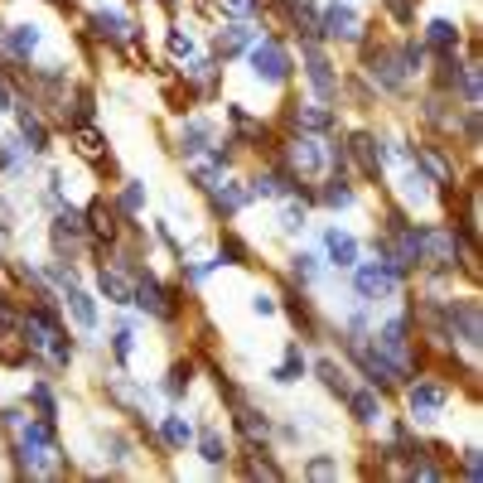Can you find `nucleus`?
I'll return each instance as SVG.
<instances>
[{
	"instance_id": "obj_19",
	"label": "nucleus",
	"mask_w": 483,
	"mask_h": 483,
	"mask_svg": "<svg viewBox=\"0 0 483 483\" xmlns=\"http://www.w3.org/2000/svg\"><path fill=\"white\" fill-rule=\"evenodd\" d=\"M309 204H315L319 213H329V218H344V213H353L363 204L358 184H353V175H319L315 179V194H309Z\"/></svg>"
},
{
	"instance_id": "obj_16",
	"label": "nucleus",
	"mask_w": 483,
	"mask_h": 483,
	"mask_svg": "<svg viewBox=\"0 0 483 483\" xmlns=\"http://www.w3.org/2000/svg\"><path fill=\"white\" fill-rule=\"evenodd\" d=\"M218 121L208 117V111H184L175 121V131H169V150L179 155V160H194V155H204L213 140H218Z\"/></svg>"
},
{
	"instance_id": "obj_35",
	"label": "nucleus",
	"mask_w": 483,
	"mask_h": 483,
	"mask_svg": "<svg viewBox=\"0 0 483 483\" xmlns=\"http://www.w3.org/2000/svg\"><path fill=\"white\" fill-rule=\"evenodd\" d=\"M146 179H131V175H121L117 179V194H111V204H117V213L126 218V227L140 223V213H146Z\"/></svg>"
},
{
	"instance_id": "obj_39",
	"label": "nucleus",
	"mask_w": 483,
	"mask_h": 483,
	"mask_svg": "<svg viewBox=\"0 0 483 483\" xmlns=\"http://www.w3.org/2000/svg\"><path fill=\"white\" fill-rule=\"evenodd\" d=\"M107 353H111L117 367H131V358H136V319H121L117 329L107 334Z\"/></svg>"
},
{
	"instance_id": "obj_3",
	"label": "nucleus",
	"mask_w": 483,
	"mask_h": 483,
	"mask_svg": "<svg viewBox=\"0 0 483 483\" xmlns=\"http://www.w3.org/2000/svg\"><path fill=\"white\" fill-rule=\"evenodd\" d=\"M276 315L290 324V334L300 338V344H324V334H329V319L319 315L315 295H309L305 286H295V280L280 276V290H276Z\"/></svg>"
},
{
	"instance_id": "obj_2",
	"label": "nucleus",
	"mask_w": 483,
	"mask_h": 483,
	"mask_svg": "<svg viewBox=\"0 0 483 483\" xmlns=\"http://www.w3.org/2000/svg\"><path fill=\"white\" fill-rule=\"evenodd\" d=\"M396 396H402V411H406V421L416 425H435L445 411L454 406V396H459V387L445 377V373H435V367H421V373H411L402 387H396Z\"/></svg>"
},
{
	"instance_id": "obj_10",
	"label": "nucleus",
	"mask_w": 483,
	"mask_h": 483,
	"mask_svg": "<svg viewBox=\"0 0 483 483\" xmlns=\"http://www.w3.org/2000/svg\"><path fill=\"white\" fill-rule=\"evenodd\" d=\"M82 223H88V247H92V257L102 261L111 247L126 237V218L117 213V204H111L107 194H97L88 208H82Z\"/></svg>"
},
{
	"instance_id": "obj_51",
	"label": "nucleus",
	"mask_w": 483,
	"mask_h": 483,
	"mask_svg": "<svg viewBox=\"0 0 483 483\" xmlns=\"http://www.w3.org/2000/svg\"><path fill=\"white\" fill-rule=\"evenodd\" d=\"M0 271H5V247H0Z\"/></svg>"
},
{
	"instance_id": "obj_22",
	"label": "nucleus",
	"mask_w": 483,
	"mask_h": 483,
	"mask_svg": "<svg viewBox=\"0 0 483 483\" xmlns=\"http://www.w3.org/2000/svg\"><path fill=\"white\" fill-rule=\"evenodd\" d=\"M102 396H107V406L117 411V416H150V387L146 382H136L126 367H117L107 382H102Z\"/></svg>"
},
{
	"instance_id": "obj_11",
	"label": "nucleus",
	"mask_w": 483,
	"mask_h": 483,
	"mask_svg": "<svg viewBox=\"0 0 483 483\" xmlns=\"http://www.w3.org/2000/svg\"><path fill=\"white\" fill-rule=\"evenodd\" d=\"M382 189H387V198H396L411 218H431V213H440V189L421 175L416 165H402L396 184H382Z\"/></svg>"
},
{
	"instance_id": "obj_46",
	"label": "nucleus",
	"mask_w": 483,
	"mask_h": 483,
	"mask_svg": "<svg viewBox=\"0 0 483 483\" xmlns=\"http://www.w3.org/2000/svg\"><path fill=\"white\" fill-rule=\"evenodd\" d=\"M213 15H223V20H251V15H257V5H251V0H213Z\"/></svg>"
},
{
	"instance_id": "obj_15",
	"label": "nucleus",
	"mask_w": 483,
	"mask_h": 483,
	"mask_svg": "<svg viewBox=\"0 0 483 483\" xmlns=\"http://www.w3.org/2000/svg\"><path fill=\"white\" fill-rule=\"evenodd\" d=\"M227 474L280 483V478H290V464L280 459L276 445H232V469H227Z\"/></svg>"
},
{
	"instance_id": "obj_47",
	"label": "nucleus",
	"mask_w": 483,
	"mask_h": 483,
	"mask_svg": "<svg viewBox=\"0 0 483 483\" xmlns=\"http://www.w3.org/2000/svg\"><path fill=\"white\" fill-rule=\"evenodd\" d=\"M251 315H257V319H276V295L271 290H251Z\"/></svg>"
},
{
	"instance_id": "obj_50",
	"label": "nucleus",
	"mask_w": 483,
	"mask_h": 483,
	"mask_svg": "<svg viewBox=\"0 0 483 483\" xmlns=\"http://www.w3.org/2000/svg\"><path fill=\"white\" fill-rule=\"evenodd\" d=\"M150 5H165V10H175V0H150Z\"/></svg>"
},
{
	"instance_id": "obj_32",
	"label": "nucleus",
	"mask_w": 483,
	"mask_h": 483,
	"mask_svg": "<svg viewBox=\"0 0 483 483\" xmlns=\"http://www.w3.org/2000/svg\"><path fill=\"white\" fill-rule=\"evenodd\" d=\"M266 377H271L276 387H295V382L309 377V353H305L300 338H286V348H280V363H276Z\"/></svg>"
},
{
	"instance_id": "obj_36",
	"label": "nucleus",
	"mask_w": 483,
	"mask_h": 483,
	"mask_svg": "<svg viewBox=\"0 0 483 483\" xmlns=\"http://www.w3.org/2000/svg\"><path fill=\"white\" fill-rule=\"evenodd\" d=\"M136 454H140L136 431H107V435H102V459H107V464L131 469V464H136ZM117 469H111V474H117Z\"/></svg>"
},
{
	"instance_id": "obj_28",
	"label": "nucleus",
	"mask_w": 483,
	"mask_h": 483,
	"mask_svg": "<svg viewBox=\"0 0 483 483\" xmlns=\"http://www.w3.org/2000/svg\"><path fill=\"white\" fill-rule=\"evenodd\" d=\"M97 295H102L107 305H131V295H136V276L131 271H121L117 261H97Z\"/></svg>"
},
{
	"instance_id": "obj_31",
	"label": "nucleus",
	"mask_w": 483,
	"mask_h": 483,
	"mask_svg": "<svg viewBox=\"0 0 483 483\" xmlns=\"http://www.w3.org/2000/svg\"><path fill=\"white\" fill-rule=\"evenodd\" d=\"M59 305H63V315L73 319L82 334H92V329H97V319H102V309H97V295H92V290H82V280H78V286H68V290L59 295Z\"/></svg>"
},
{
	"instance_id": "obj_37",
	"label": "nucleus",
	"mask_w": 483,
	"mask_h": 483,
	"mask_svg": "<svg viewBox=\"0 0 483 483\" xmlns=\"http://www.w3.org/2000/svg\"><path fill=\"white\" fill-rule=\"evenodd\" d=\"M68 140H73V150H78L88 165H97V160H102V155L111 150V140L97 131V121H88V126H68Z\"/></svg>"
},
{
	"instance_id": "obj_18",
	"label": "nucleus",
	"mask_w": 483,
	"mask_h": 483,
	"mask_svg": "<svg viewBox=\"0 0 483 483\" xmlns=\"http://www.w3.org/2000/svg\"><path fill=\"white\" fill-rule=\"evenodd\" d=\"M459 102H454L450 92H440V88H425L416 97V126H421V136H454V121H459Z\"/></svg>"
},
{
	"instance_id": "obj_33",
	"label": "nucleus",
	"mask_w": 483,
	"mask_h": 483,
	"mask_svg": "<svg viewBox=\"0 0 483 483\" xmlns=\"http://www.w3.org/2000/svg\"><path fill=\"white\" fill-rule=\"evenodd\" d=\"M324 271H329V266H324V257L319 251H309V247H295L290 257H286V280H295V286H305V290H315L319 280H324Z\"/></svg>"
},
{
	"instance_id": "obj_41",
	"label": "nucleus",
	"mask_w": 483,
	"mask_h": 483,
	"mask_svg": "<svg viewBox=\"0 0 483 483\" xmlns=\"http://www.w3.org/2000/svg\"><path fill=\"white\" fill-rule=\"evenodd\" d=\"M338 474H344V459H338L334 450H315L300 464V478H309V483H324V478H338Z\"/></svg>"
},
{
	"instance_id": "obj_25",
	"label": "nucleus",
	"mask_w": 483,
	"mask_h": 483,
	"mask_svg": "<svg viewBox=\"0 0 483 483\" xmlns=\"http://www.w3.org/2000/svg\"><path fill=\"white\" fill-rule=\"evenodd\" d=\"M194 382H198V353H179V358H169L165 367V382H160V396L169 406H184L189 402V392H194Z\"/></svg>"
},
{
	"instance_id": "obj_5",
	"label": "nucleus",
	"mask_w": 483,
	"mask_h": 483,
	"mask_svg": "<svg viewBox=\"0 0 483 483\" xmlns=\"http://www.w3.org/2000/svg\"><path fill=\"white\" fill-rule=\"evenodd\" d=\"M242 59H247L251 78H257L261 88H290V78H295V44L286 34H257V44L242 53Z\"/></svg>"
},
{
	"instance_id": "obj_23",
	"label": "nucleus",
	"mask_w": 483,
	"mask_h": 483,
	"mask_svg": "<svg viewBox=\"0 0 483 483\" xmlns=\"http://www.w3.org/2000/svg\"><path fill=\"white\" fill-rule=\"evenodd\" d=\"M189 450L213 469V474H227V469H232V435H227L218 421H204V425H198Z\"/></svg>"
},
{
	"instance_id": "obj_6",
	"label": "nucleus",
	"mask_w": 483,
	"mask_h": 483,
	"mask_svg": "<svg viewBox=\"0 0 483 483\" xmlns=\"http://www.w3.org/2000/svg\"><path fill=\"white\" fill-rule=\"evenodd\" d=\"M344 146H348V165H353V179L373 184L382 189L387 184V131H377V126H353L344 131Z\"/></svg>"
},
{
	"instance_id": "obj_27",
	"label": "nucleus",
	"mask_w": 483,
	"mask_h": 483,
	"mask_svg": "<svg viewBox=\"0 0 483 483\" xmlns=\"http://www.w3.org/2000/svg\"><path fill=\"white\" fill-rule=\"evenodd\" d=\"M194 431L198 425L184 416L179 406H169L165 416H155V445H160V454H184L194 445Z\"/></svg>"
},
{
	"instance_id": "obj_9",
	"label": "nucleus",
	"mask_w": 483,
	"mask_h": 483,
	"mask_svg": "<svg viewBox=\"0 0 483 483\" xmlns=\"http://www.w3.org/2000/svg\"><path fill=\"white\" fill-rule=\"evenodd\" d=\"M373 34V24L353 0H319V39L324 44H348L358 49L363 39Z\"/></svg>"
},
{
	"instance_id": "obj_14",
	"label": "nucleus",
	"mask_w": 483,
	"mask_h": 483,
	"mask_svg": "<svg viewBox=\"0 0 483 483\" xmlns=\"http://www.w3.org/2000/svg\"><path fill=\"white\" fill-rule=\"evenodd\" d=\"M82 34H88L92 44H102V49H117V53H121V44L140 39V24L126 15V10H117V5H97L92 15L82 20Z\"/></svg>"
},
{
	"instance_id": "obj_44",
	"label": "nucleus",
	"mask_w": 483,
	"mask_h": 483,
	"mask_svg": "<svg viewBox=\"0 0 483 483\" xmlns=\"http://www.w3.org/2000/svg\"><path fill=\"white\" fill-rule=\"evenodd\" d=\"M30 160H34V155L24 150L20 136H5V140H0V175H20V169L30 165Z\"/></svg>"
},
{
	"instance_id": "obj_26",
	"label": "nucleus",
	"mask_w": 483,
	"mask_h": 483,
	"mask_svg": "<svg viewBox=\"0 0 483 483\" xmlns=\"http://www.w3.org/2000/svg\"><path fill=\"white\" fill-rule=\"evenodd\" d=\"M309 377H319L324 396H334V402H344V396L353 392V367L338 358V353H319V358H309Z\"/></svg>"
},
{
	"instance_id": "obj_49",
	"label": "nucleus",
	"mask_w": 483,
	"mask_h": 483,
	"mask_svg": "<svg viewBox=\"0 0 483 483\" xmlns=\"http://www.w3.org/2000/svg\"><path fill=\"white\" fill-rule=\"evenodd\" d=\"M15 227H20V213H15V204H10L5 194H0V237L15 232Z\"/></svg>"
},
{
	"instance_id": "obj_30",
	"label": "nucleus",
	"mask_w": 483,
	"mask_h": 483,
	"mask_svg": "<svg viewBox=\"0 0 483 483\" xmlns=\"http://www.w3.org/2000/svg\"><path fill=\"white\" fill-rule=\"evenodd\" d=\"M213 257H218L223 266H232V271H251V266H257V247H251V242L237 232V227H227V223H223V232H218V247H213Z\"/></svg>"
},
{
	"instance_id": "obj_40",
	"label": "nucleus",
	"mask_w": 483,
	"mask_h": 483,
	"mask_svg": "<svg viewBox=\"0 0 483 483\" xmlns=\"http://www.w3.org/2000/svg\"><path fill=\"white\" fill-rule=\"evenodd\" d=\"M24 406H34V416H44V421H59V392H53V382L39 373V382H30V396H24Z\"/></svg>"
},
{
	"instance_id": "obj_17",
	"label": "nucleus",
	"mask_w": 483,
	"mask_h": 483,
	"mask_svg": "<svg viewBox=\"0 0 483 483\" xmlns=\"http://www.w3.org/2000/svg\"><path fill=\"white\" fill-rule=\"evenodd\" d=\"M204 208H208V218L213 223H237L242 213L251 208V194H247V179L237 175H223L218 184H213V189H204Z\"/></svg>"
},
{
	"instance_id": "obj_42",
	"label": "nucleus",
	"mask_w": 483,
	"mask_h": 483,
	"mask_svg": "<svg viewBox=\"0 0 483 483\" xmlns=\"http://www.w3.org/2000/svg\"><path fill=\"white\" fill-rule=\"evenodd\" d=\"M454 478L483 483V450H478V440H469V445L454 450Z\"/></svg>"
},
{
	"instance_id": "obj_45",
	"label": "nucleus",
	"mask_w": 483,
	"mask_h": 483,
	"mask_svg": "<svg viewBox=\"0 0 483 483\" xmlns=\"http://www.w3.org/2000/svg\"><path fill=\"white\" fill-rule=\"evenodd\" d=\"M194 53H198V39H194V30H189L184 20H175V24H169V59L184 63V59H194Z\"/></svg>"
},
{
	"instance_id": "obj_8",
	"label": "nucleus",
	"mask_w": 483,
	"mask_h": 483,
	"mask_svg": "<svg viewBox=\"0 0 483 483\" xmlns=\"http://www.w3.org/2000/svg\"><path fill=\"white\" fill-rule=\"evenodd\" d=\"M459 146L454 140H445V136H416V165L425 179L435 184V189H454V184H464V175L469 169H478V165H469V169H459Z\"/></svg>"
},
{
	"instance_id": "obj_29",
	"label": "nucleus",
	"mask_w": 483,
	"mask_h": 483,
	"mask_svg": "<svg viewBox=\"0 0 483 483\" xmlns=\"http://www.w3.org/2000/svg\"><path fill=\"white\" fill-rule=\"evenodd\" d=\"M421 44L431 49V59H435V53H459L464 49V24L459 20H445V15L425 20L421 24Z\"/></svg>"
},
{
	"instance_id": "obj_24",
	"label": "nucleus",
	"mask_w": 483,
	"mask_h": 483,
	"mask_svg": "<svg viewBox=\"0 0 483 483\" xmlns=\"http://www.w3.org/2000/svg\"><path fill=\"white\" fill-rule=\"evenodd\" d=\"M257 24L251 20H223L218 30H213V59L218 63H232V59H242L251 44H257Z\"/></svg>"
},
{
	"instance_id": "obj_48",
	"label": "nucleus",
	"mask_w": 483,
	"mask_h": 483,
	"mask_svg": "<svg viewBox=\"0 0 483 483\" xmlns=\"http://www.w3.org/2000/svg\"><path fill=\"white\" fill-rule=\"evenodd\" d=\"M24 411H30V406H15V402H10V406H0V431H10V435H15L20 425H24Z\"/></svg>"
},
{
	"instance_id": "obj_34",
	"label": "nucleus",
	"mask_w": 483,
	"mask_h": 483,
	"mask_svg": "<svg viewBox=\"0 0 483 483\" xmlns=\"http://www.w3.org/2000/svg\"><path fill=\"white\" fill-rule=\"evenodd\" d=\"M309 218H315V204L309 198H276V232L280 237H305Z\"/></svg>"
},
{
	"instance_id": "obj_38",
	"label": "nucleus",
	"mask_w": 483,
	"mask_h": 483,
	"mask_svg": "<svg viewBox=\"0 0 483 483\" xmlns=\"http://www.w3.org/2000/svg\"><path fill=\"white\" fill-rule=\"evenodd\" d=\"M396 53H402V68H406V73L421 82L425 68H431V49H425L416 34H396Z\"/></svg>"
},
{
	"instance_id": "obj_4",
	"label": "nucleus",
	"mask_w": 483,
	"mask_h": 483,
	"mask_svg": "<svg viewBox=\"0 0 483 483\" xmlns=\"http://www.w3.org/2000/svg\"><path fill=\"white\" fill-rule=\"evenodd\" d=\"M344 276H348V295H353V300H358V305H373V309L387 305V300H402V290H406L402 271L387 266L382 257H373V261L358 257Z\"/></svg>"
},
{
	"instance_id": "obj_1",
	"label": "nucleus",
	"mask_w": 483,
	"mask_h": 483,
	"mask_svg": "<svg viewBox=\"0 0 483 483\" xmlns=\"http://www.w3.org/2000/svg\"><path fill=\"white\" fill-rule=\"evenodd\" d=\"M358 73L367 78V88L377 97H392V102H411V92H416V78L402 68V53H396V39L367 34L358 44Z\"/></svg>"
},
{
	"instance_id": "obj_12",
	"label": "nucleus",
	"mask_w": 483,
	"mask_h": 483,
	"mask_svg": "<svg viewBox=\"0 0 483 483\" xmlns=\"http://www.w3.org/2000/svg\"><path fill=\"white\" fill-rule=\"evenodd\" d=\"M271 431H276V416L261 402L242 396L237 406H227V435H232V445H271Z\"/></svg>"
},
{
	"instance_id": "obj_13",
	"label": "nucleus",
	"mask_w": 483,
	"mask_h": 483,
	"mask_svg": "<svg viewBox=\"0 0 483 483\" xmlns=\"http://www.w3.org/2000/svg\"><path fill=\"white\" fill-rule=\"evenodd\" d=\"M49 247H53V257H63V261H82V251H92L88 247V223H82V208H73V204L53 208Z\"/></svg>"
},
{
	"instance_id": "obj_20",
	"label": "nucleus",
	"mask_w": 483,
	"mask_h": 483,
	"mask_svg": "<svg viewBox=\"0 0 483 483\" xmlns=\"http://www.w3.org/2000/svg\"><path fill=\"white\" fill-rule=\"evenodd\" d=\"M387 402L392 396H382L377 387H367V382H353V392L344 396V416L358 425L363 435H373V431H382V421H387Z\"/></svg>"
},
{
	"instance_id": "obj_43",
	"label": "nucleus",
	"mask_w": 483,
	"mask_h": 483,
	"mask_svg": "<svg viewBox=\"0 0 483 483\" xmlns=\"http://www.w3.org/2000/svg\"><path fill=\"white\" fill-rule=\"evenodd\" d=\"M382 5V20L392 24V30H416V10H421V0H377Z\"/></svg>"
},
{
	"instance_id": "obj_7",
	"label": "nucleus",
	"mask_w": 483,
	"mask_h": 483,
	"mask_svg": "<svg viewBox=\"0 0 483 483\" xmlns=\"http://www.w3.org/2000/svg\"><path fill=\"white\" fill-rule=\"evenodd\" d=\"M271 121L280 126V131H305V136H334V131H344V117H338L334 102H315V97H300V92H290Z\"/></svg>"
},
{
	"instance_id": "obj_21",
	"label": "nucleus",
	"mask_w": 483,
	"mask_h": 483,
	"mask_svg": "<svg viewBox=\"0 0 483 483\" xmlns=\"http://www.w3.org/2000/svg\"><path fill=\"white\" fill-rule=\"evenodd\" d=\"M319 257H324L329 271L344 276L348 266L363 257V237L353 232V227H344V223H324V227H319Z\"/></svg>"
}]
</instances>
